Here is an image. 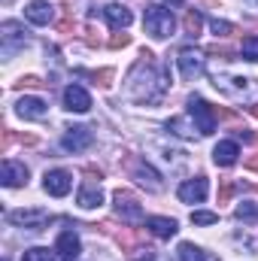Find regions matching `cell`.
<instances>
[{
	"label": "cell",
	"mask_w": 258,
	"mask_h": 261,
	"mask_svg": "<svg viewBox=\"0 0 258 261\" xmlns=\"http://www.w3.org/2000/svg\"><path fill=\"white\" fill-rule=\"evenodd\" d=\"M170 88V67L155 64L152 52H143L128 76V94L137 103H158Z\"/></svg>",
	"instance_id": "obj_1"
},
{
	"label": "cell",
	"mask_w": 258,
	"mask_h": 261,
	"mask_svg": "<svg viewBox=\"0 0 258 261\" xmlns=\"http://www.w3.org/2000/svg\"><path fill=\"white\" fill-rule=\"evenodd\" d=\"M143 28H146L149 37L167 40V37H173V31H176V18H173V12L164 9V6H146V12H143Z\"/></svg>",
	"instance_id": "obj_2"
},
{
	"label": "cell",
	"mask_w": 258,
	"mask_h": 261,
	"mask_svg": "<svg viewBox=\"0 0 258 261\" xmlns=\"http://www.w3.org/2000/svg\"><path fill=\"white\" fill-rule=\"evenodd\" d=\"M125 170L131 173V179H137V186H143L146 192H161L164 182H161V173L146 164L143 158H125Z\"/></svg>",
	"instance_id": "obj_3"
},
{
	"label": "cell",
	"mask_w": 258,
	"mask_h": 261,
	"mask_svg": "<svg viewBox=\"0 0 258 261\" xmlns=\"http://www.w3.org/2000/svg\"><path fill=\"white\" fill-rule=\"evenodd\" d=\"M189 119L194 122V128L200 137H210L213 130H216V119H219V113L203 100V97H189Z\"/></svg>",
	"instance_id": "obj_4"
},
{
	"label": "cell",
	"mask_w": 258,
	"mask_h": 261,
	"mask_svg": "<svg viewBox=\"0 0 258 261\" xmlns=\"http://www.w3.org/2000/svg\"><path fill=\"white\" fill-rule=\"evenodd\" d=\"M116 216L125 222V225H137L143 222V206L137 203V197L128 192H116Z\"/></svg>",
	"instance_id": "obj_5"
},
{
	"label": "cell",
	"mask_w": 258,
	"mask_h": 261,
	"mask_svg": "<svg viewBox=\"0 0 258 261\" xmlns=\"http://www.w3.org/2000/svg\"><path fill=\"white\" fill-rule=\"evenodd\" d=\"M6 219H9L12 225H24V228H31V231H40L43 225L52 222V216H49L46 210H15V213H6Z\"/></svg>",
	"instance_id": "obj_6"
},
{
	"label": "cell",
	"mask_w": 258,
	"mask_h": 261,
	"mask_svg": "<svg viewBox=\"0 0 258 261\" xmlns=\"http://www.w3.org/2000/svg\"><path fill=\"white\" fill-rule=\"evenodd\" d=\"M43 189L49 192L52 197H64L70 189H73V173L70 170H46V176H43Z\"/></svg>",
	"instance_id": "obj_7"
},
{
	"label": "cell",
	"mask_w": 258,
	"mask_h": 261,
	"mask_svg": "<svg viewBox=\"0 0 258 261\" xmlns=\"http://www.w3.org/2000/svg\"><path fill=\"white\" fill-rule=\"evenodd\" d=\"M176 64H179V73H183V79H197L200 73H203V55L197 52V49H183L179 52V58H176Z\"/></svg>",
	"instance_id": "obj_8"
},
{
	"label": "cell",
	"mask_w": 258,
	"mask_h": 261,
	"mask_svg": "<svg viewBox=\"0 0 258 261\" xmlns=\"http://www.w3.org/2000/svg\"><path fill=\"white\" fill-rule=\"evenodd\" d=\"M64 110H70V113H88L91 110V94L82 85H67L64 88Z\"/></svg>",
	"instance_id": "obj_9"
},
{
	"label": "cell",
	"mask_w": 258,
	"mask_h": 261,
	"mask_svg": "<svg viewBox=\"0 0 258 261\" xmlns=\"http://www.w3.org/2000/svg\"><path fill=\"white\" fill-rule=\"evenodd\" d=\"M207 192H210V182L203 179V176H194V179H186L183 186H179V200L183 203H200L203 197H207Z\"/></svg>",
	"instance_id": "obj_10"
},
{
	"label": "cell",
	"mask_w": 258,
	"mask_h": 261,
	"mask_svg": "<svg viewBox=\"0 0 258 261\" xmlns=\"http://www.w3.org/2000/svg\"><path fill=\"white\" fill-rule=\"evenodd\" d=\"M0 182H3L6 189L24 186V182H28V167H24L21 161H3V167H0Z\"/></svg>",
	"instance_id": "obj_11"
},
{
	"label": "cell",
	"mask_w": 258,
	"mask_h": 261,
	"mask_svg": "<svg viewBox=\"0 0 258 261\" xmlns=\"http://www.w3.org/2000/svg\"><path fill=\"white\" fill-rule=\"evenodd\" d=\"M0 37H3V49L12 52L15 46H24L28 31H24V24H18V21H3V24H0Z\"/></svg>",
	"instance_id": "obj_12"
},
{
	"label": "cell",
	"mask_w": 258,
	"mask_h": 261,
	"mask_svg": "<svg viewBox=\"0 0 258 261\" xmlns=\"http://www.w3.org/2000/svg\"><path fill=\"white\" fill-rule=\"evenodd\" d=\"M91 140H94V134L88 128H70L64 134V140H61V146H64L67 152H82V149L91 146Z\"/></svg>",
	"instance_id": "obj_13"
},
{
	"label": "cell",
	"mask_w": 258,
	"mask_h": 261,
	"mask_svg": "<svg viewBox=\"0 0 258 261\" xmlns=\"http://www.w3.org/2000/svg\"><path fill=\"white\" fill-rule=\"evenodd\" d=\"M15 113H18L21 119H46L49 107H46L43 97H21V100L15 103Z\"/></svg>",
	"instance_id": "obj_14"
},
{
	"label": "cell",
	"mask_w": 258,
	"mask_h": 261,
	"mask_svg": "<svg viewBox=\"0 0 258 261\" xmlns=\"http://www.w3.org/2000/svg\"><path fill=\"white\" fill-rule=\"evenodd\" d=\"M146 231H152L161 240H170L179 231V225H176V219H167V216H149L146 219Z\"/></svg>",
	"instance_id": "obj_15"
},
{
	"label": "cell",
	"mask_w": 258,
	"mask_h": 261,
	"mask_svg": "<svg viewBox=\"0 0 258 261\" xmlns=\"http://www.w3.org/2000/svg\"><path fill=\"white\" fill-rule=\"evenodd\" d=\"M104 18L110 21V28H116V31H122V28H128L131 24V9L125 6V3H107L104 6Z\"/></svg>",
	"instance_id": "obj_16"
},
{
	"label": "cell",
	"mask_w": 258,
	"mask_h": 261,
	"mask_svg": "<svg viewBox=\"0 0 258 261\" xmlns=\"http://www.w3.org/2000/svg\"><path fill=\"white\" fill-rule=\"evenodd\" d=\"M24 15H28V21H34V24H49V21L55 18V9H52L46 0H34V3L24 6Z\"/></svg>",
	"instance_id": "obj_17"
},
{
	"label": "cell",
	"mask_w": 258,
	"mask_h": 261,
	"mask_svg": "<svg viewBox=\"0 0 258 261\" xmlns=\"http://www.w3.org/2000/svg\"><path fill=\"white\" fill-rule=\"evenodd\" d=\"M237 155H240V146H237L234 140H222V143L213 149V161H216L219 167H231V164L237 161Z\"/></svg>",
	"instance_id": "obj_18"
},
{
	"label": "cell",
	"mask_w": 258,
	"mask_h": 261,
	"mask_svg": "<svg viewBox=\"0 0 258 261\" xmlns=\"http://www.w3.org/2000/svg\"><path fill=\"white\" fill-rule=\"evenodd\" d=\"M58 255H64L67 261H73L79 252H82V243H79V237H76V231H64L61 237H58Z\"/></svg>",
	"instance_id": "obj_19"
},
{
	"label": "cell",
	"mask_w": 258,
	"mask_h": 261,
	"mask_svg": "<svg viewBox=\"0 0 258 261\" xmlns=\"http://www.w3.org/2000/svg\"><path fill=\"white\" fill-rule=\"evenodd\" d=\"M76 203H79L82 210H94V206H100V203H104V195H100V189H97V186L85 182V186L79 189V195H76Z\"/></svg>",
	"instance_id": "obj_20"
},
{
	"label": "cell",
	"mask_w": 258,
	"mask_h": 261,
	"mask_svg": "<svg viewBox=\"0 0 258 261\" xmlns=\"http://www.w3.org/2000/svg\"><path fill=\"white\" fill-rule=\"evenodd\" d=\"M179 258L183 261H213L200 246H194V243H179Z\"/></svg>",
	"instance_id": "obj_21"
},
{
	"label": "cell",
	"mask_w": 258,
	"mask_h": 261,
	"mask_svg": "<svg viewBox=\"0 0 258 261\" xmlns=\"http://www.w3.org/2000/svg\"><path fill=\"white\" fill-rule=\"evenodd\" d=\"M183 28H186V34H189V37H197V34H200V28H203L200 12L189 9V12H186V18H183Z\"/></svg>",
	"instance_id": "obj_22"
},
{
	"label": "cell",
	"mask_w": 258,
	"mask_h": 261,
	"mask_svg": "<svg viewBox=\"0 0 258 261\" xmlns=\"http://www.w3.org/2000/svg\"><path fill=\"white\" fill-rule=\"evenodd\" d=\"M240 55H243L246 61H258V34H249V37H243Z\"/></svg>",
	"instance_id": "obj_23"
},
{
	"label": "cell",
	"mask_w": 258,
	"mask_h": 261,
	"mask_svg": "<svg viewBox=\"0 0 258 261\" xmlns=\"http://www.w3.org/2000/svg\"><path fill=\"white\" fill-rule=\"evenodd\" d=\"M82 76L94 79V85H100V88H110V85H113V82H110V79H113V70H91V73L82 70Z\"/></svg>",
	"instance_id": "obj_24"
},
{
	"label": "cell",
	"mask_w": 258,
	"mask_h": 261,
	"mask_svg": "<svg viewBox=\"0 0 258 261\" xmlns=\"http://www.w3.org/2000/svg\"><path fill=\"white\" fill-rule=\"evenodd\" d=\"M21 261H52V252L43 249V246H34V249L21 252Z\"/></svg>",
	"instance_id": "obj_25"
},
{
	"label": "cell",
	"mask_w": 258,
	"mask_h": 261,
	"mask_svg": "<svg viewBox=\"0 0 258 261\" xmlns=\"http://www.w3.org/2000/svg\"><path fill=\"white\" fill-rule=\"evenodd\" d=\"M210 31H213L216 37H228V34H234V24H231V21H219V18H213V21H210Z\"/></svg>",
	"instance_id": "obj_26"
},
{
	"label": "cell",
	"mask_w": 258,
	"mask_h": 261,
	"mask_svg": "<svg viewBox=\"0 0 258 261\" xmlns=\"http://www.w3.org/2000/svg\"><path fill=\"white\" fill-rule=\"evenodd\" d=\"M167 130H173V134H179V137H194L197 128H186L183 119H170V122H167Z\"/></svg>",
	"instance_id": "obj_27"
},
{
	"label": "cell",
	"mask_w": 258,
	"mask_h": 261,
	"mask_svg": "<svg viewBox=\"0 0 258 261\" xmlns=\"http://www.w3.org/2000/svg\"><path fill=\"white\" fill-rule=\"evenodd\" d=\"M192 222H194V225H216V222H219V216H216V213L194 210V213H192Z\"/></svg>",
	"instance_id": "obj_28"
},
{
	"label": "cell",
	"mask_w": 258,
	"mask_h": 261,
	"mask_svg": "<svg viewBox=\"0 0 258 261\" xmlns=\"http://www.w3.org/2000/svg\"><path fill=\"white\" fill-rule=\"evenodd\" d=\"M255 216H258L255 203H240V206H237V219H246V222H252Z\"/></svg>",
	"instance_id": "obj_29"
},
{
	"label": "cell",
	"mask_w": 258,
	"mask_h": 261,
	"mask_svg": "<svg viewBox=\"0 0 258 261\" xmlns=\"http://www.w3.org/2000/svg\"><path fill=\"white\" fill-rule=\"evenodd\" d=\"M234 192H237V182H234V179H225V182H222V189H219V203H225Z\"/></svg>",
	"instance_id": "obj_30"
},
{
	"label": "cell",
	"mask_w": 258,
	"mask_h": 261,
	"mask_svg": "<svg viewBox=\"0 0 258 261\" xmlns=\"http://www.w3.org/2000/svg\"><path fill=\"white\" fill-rule=\"evenodd\" d=\"M82 173L88 176V182H94V179H104V170H100V167H94V164H85V167H82Z\"/></svg>",
	"instance_id": "obj_31"
},
{
	"label": "cell",
	"mask_w": 258,
	"mask_h": 261,
	"mask_svg": "<svg viewBox=\"0 0 258 261\" xmlns=\"http://www.w3.org/2000/svg\"><path fill=\"white\" fill-rule=\"evenodd\" d=\"M128 43H131L128 34H113V37H110V49H122V46H128Z\"/></svg>",
	"instance_id": "obj_32"
},
{
	"label": "cell",
	"mask_w": 258,
	"mask_h": 261,
	"mask_svg": "<svg viewBox=\"0 0 258 261\" xmlns=\"http://www.w3.org/2000/svg\"><path fill=\"white\" fill-rule=\"evenodd\" d=\"M58 31H61V34H70V31H76V21L67 15V18H61V21H58Z\"/></svg>",
	"instance_id": "obj_33"
},
{
	"label": "cell",
	"mask_w": 258,
	"mask_h": 261,
	"mask_svg": "<svg viewBox=\"0 0 258 261\" xmlns=\"http://www.w3.org/2000/svg\"><path fill=\"white\" fill-rule=\"evenodd\" d=\"M12 143H15V134L6 128V130H3V143H0V149H3V152H9V146H12Z\"/></svg>",
	"instance_id": "obj_34"
},
{
	"label": "cell",
	"mask_w": 258,
	"mask_h": 261,
	"mask_svg": "<svg viewBox=\"0 0 258 261\" xmlns=\"http://www.w3.org/2000/svg\"><path fill=\"white\" fill-rule=\"evenodd\" d=\"M18 85H24V88H37V85H43V82H40L37 76H24V79H21Z\"/></svg>",
	"instance_id": "obj_35"
},
{
	"label": "cell",
	"mask_w": 258,
	"mask_h": 261,
	"mask_svg": "<svg viewBox=\"0 0 258 261\" xmlns=\"http://www.w3.org/2000/svg\"><path fill=\"white\" fill-rule=\"evenodd\" d=\"M246 167H249V170H258V155H252V158H246Z\"/></svg>",
	"instance_id": "obj_36"
},
{
	"label": "cell",
	"mask_w": 258,
	"mask_h": 261,
	"mask_svg": "<svg viewBox=\"0 0 258 261\" xmlns=\"http://www.w3.org/2000/svg\"><path fill=\"white\" fill-rule=\"evenodd\" d=\"M249 113H252V116L258 119V103H252V107H249Z\"/></svg>",
	"instance_id": "obj_37"
},
{
	"label": "cell",
	"mask_w": 258,
	"mask_h": 261,
	"mask_svg": "<svg viewBox=\"0 0 258 261\" xmlns=\"http://www.w3.org/2000/svg\"><path fill=\"white\" fill-rule=\"evenodd\" d=\"M167 3H173V6H183V0H167Z\"/></svg>",
	"instance_id": "obj_38"
},
{
	"label": "cell",
	"mask_w": 258,
	"mask_h": 261,
	"mask_svg": "<svg viewBox=\"0 0 258 261\" xmlns=\"http://www.w3.org/2000/svg\"><path fill=\"white\" fill-rule=\"evenodd\" d=\"M252 3H258V0H252Z\"/></svg>",
	"instance_id": "obj_39"
}]
</instances>
